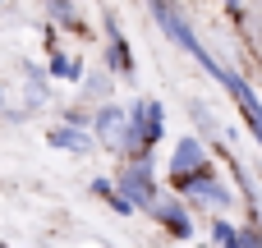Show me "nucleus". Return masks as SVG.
Here are the masks:
<instances>
[{
  "label": "nucleus",
  "mask_w": 262,
  "mask_h": 248,
  "mask_svg": "<svg viewBox=\"0 0 262 248\" xmlns=\"http://www.w3.org/2000/svg\"><path fill=\"white\" fill-rule=\"evenodd\" d=\"M184 198L189 202H203V207H230V189L216 179V170H203L198 179H189Z\"/></svg>",
  "instance_id": "nucleus-6"
},
{
  "label": "nucleus",
  "mask_w": 262,
  "mask_h": 248,
  "mask_svg": "<svg viewBox=\"0 0 262 248\" xmlns=\"http://www.w3.org/2000/svg\"><path fill=\"white\" fill-rule=\"evenodd\" d=\"M161 133H166L161 101H134L129 124H124V138H120V152L124 156H152V147L161 143Z\"/></svg>",
  "instance_id": "nucleus-1"
},
{
  "label": "nucleus",
  "mask_w": 262,
  "mask_h": 248,
  "mask_svg": "<svg viewBox=\"0 0 262 248\" xmlns=\"http://www.w3.org/2000/svg\"><path fill=\"white\" fill-rule=\"evenodd\" d=\"M92 193H97V198H111V193H115V184L101 175V179H92Z\"/></svg>",
  "instance_id": "nucleus-13"
},
{
  "label": "nucleus",
  "mask_w": 262,
  "mask_h": 248,
  "mask_svg": "<svg viewBox=\"0 0 262 248\" xmlns=\"http://www.w3.org/2000/svg\"><path fill=\"white\" fill-rule=\"evenodd\" d=\"M216 83H226V92L235 97L239 115L249 120V129H253V138H258V147H262V101H258V92H253V87H249V83H244L239 74H230V69H226V74H221Z\"/></svg>",
  "instance_id": "nucleus-4"
},
{
  "label": "nucleus",
  "mask_w": 262,
  "mask_h": 248,
  "mask_svg": "<svg viewBox=\"0 0 262 248\" xmlns=\"http://www.w3.org/2000/svg\"><path fill=\"white\" fill-rule=\"evenodd\" d=\"M212 244H230V248H235V226H230L226 216L212 221Z\"/></svg>",
  "instance_id": "nucleus-12"
},
{
  "label": "nucleus",
  "mask_w": 262,
  "mask_h": 248,
  "mask_svg": "<svg viewBox=\"0 0 262 248\" xmlns=\"http://www.w3.org/2000/svg\"><path fill=\"white\" fill-rule=\"evenodd\" d=\"M226 5H230V9H239V0H226Z\"/></svg>",
  "instance_id": "nucleus-15"
},
{
  "label": "nucleus",
  "mask_w": 262,
  "mask_h": 248,
  "mask_svg": "<svg viewBox=\"0 0 262 248\" xmlns=\"http://www.w3.org/2000/svg\"><path fill=\"white\" fill-rule=\"evenodd\" d=\"M46 5H51V18H55V23L78 28V9H74V0H46Z\"/></svg>",
  "instance_id": "nucleus-11"
},
{
  "label": "nucleus",
  "mask_w": 262,
  "mask_h": 248,
  "mask_svg": "<svg viewBox=\"0 0 262 248\" xmlns=\"http://www.w3.org/2000/svg\"><path fill=\"white\" fill-rule=\"evenodd\" d=\"M78 74H83V64H78V60H69V55L55 46V51H51V78H69V83H74Z\"/></svg>",
  "instance_id": "nucleus-10"
},
{
  "label": "nucleus",
  "mask_w": 262,
  "mask_h": 248,
  "mask_svg": "<svg viewBox=\"0 0 262 248\" xmlns=\"http://www.w3.org/2000/svg\"><path fill=\"white\" fill-rule=\"evenodd\" d=\"M152 216H157L170 235H180V239H189V235H193V221H189V212H184V202H180V198H157V202H152Z\"/></svg>",
  "instance_id": "nucleus-7"
},
{
  "label": "nucleus",
  "mask_w": 262,
  "mask_h": 248,
  "mask_svg": "<svg viewBox=\"0 0 262 248\" xmlns=\"http://www.w3.org/2000/svg\"><path fill=\"white\" fill-rule=\"evenodd\" d=\"M106 69H115V74H134V55H129V46H124V37H120V28H115V18L106 14Z\"/></svg>",
  "instance_id": "nucleus-9"
},
{
  "label": "nucleus",
  "mask_w": 262,
  "mask_h": 248,
  "mask_svg": "<svg viewBox=\"0 0 262 248\" xmlns=\"http://www.w3.org/2000/svg\"><path fill=\"white\" fill-rule=\"evenodd\" d=\"M124 124H129V110H124V106H115V101H106V106L92 115V133H97V143H106V147H115V152H120Z\"/></svg>",
  "instance_id": "nucleus-5"
},
{
  "label": "nucleus",
  "mask_w": 262,
  "mask_h": 248,
  "mask_svg": "<svg viewBox=\"0 0 262 248\" xmlns=\"http://www.w3.org/2000/svg\"><path fill=\"white\" fill-rule=\"evenodd\" d=\"M46 143H51V147H60V152H74V156H83V152H92L97 133H88L83 124H60V129H51V133H46Z\"/></svg>",
  "instance_id": "nucleus-8"
},
{
  "label": "nucleus",
  "mask_w": 262,
  "mask_h": 248,
  "mask_svg": "<svg viewBox=\"0 0 262 248\" xmlns=\"http://www.w3.org/2000/svg\"><path fill=\"white\" fill-rule=\"evenodd\" d=\"M115 184L134 202V212H152V202H157V175H152V161L147 156H129Z\"/></svg>",
  "instance_id": "nucleus-2"
},
{
  "label": "nucleus",
  "mask_w": 262,
  "mask_h": 248,
  "mask_svg": "<svg viewBox=\"0 0 262 248\" xmlns=\"http://www.w3.org/2000/svg\"><path fill=\"white\" fill-rule=\"evenodd\" d=\"M0 115H5V87H0Z\"/></svg>",
  "instance_id": "nucleus-14"
},
{
  "label": "nucleus",
  "mask_w": 262,
  "mask_h": 248,
  "mask_svg": "<svg viewBox=\"0 0 262 248\" xmlns=\"http://www.w3.org/2000/svg\"><path fill=\"white\" fill-rule=\"evenodd\" d=\"M203 170H212L207 147H203L198 138H180V147H175V156H170V189H175V193H184V189H189V179H198Z\"/></svg>",
  "instance_id": "nucleus-3"
}]
</instances>
